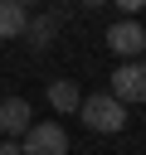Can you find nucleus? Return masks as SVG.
<instances>
[{
    "instance_id": "nucleus-1",
    "label": "nucleus",
    "mask_w": 146,
    "mask_h": 155,
    "mask_svg": "<svg viewBox=\"0 0 146 155\" xmlns=\"http://www.w3.org/2000/svg\"><path fill=\"white\" fill-rule=\"evenodd\" d=\"M78 116H83V126H92V131H122V126H127V107H122L112 92H92V97H83Z\"/></svg>"
},
{
    "instance_id": "nucleus-2",
    "label": "nucleus",
    "mask_w": 146,
    "mask_h": 155,
    "mask_svg": "<svg viewBox=\"0 0 146 155\" xmlns=\"http://www.w3.org/2000/svg\"><path fill=\"white\" fill-rule=\"evenodd\" d=\"M19 155H68V136H63V126H58V121H34V126L24 131Z\"/></svg>"
},
{
    "instance_id": "nucleus-3",
    "label": "nucleus",
    "mask_w": 146,
    "mask_h": 155,
    "mask_svg": "<svg viewBox=\"0 0 146 155\" xmlns=\"http://www.w3.org/2000/svg\"><path fill=\"white\" fill-rule=\"evenodd\" d=\"M112 97L127 107V102H146V63L136 58V63H122L117 73H112Z\"/></svg>"
},
{
    "instance_id": "nucleus-4",
    "label": "nucleus",
    "mask_w": 146,
    "mask_h": 155,
    "mask_svg": "<svg viewBox=\"0 0 146 155\" xmlns=\"http://www.w3.org/2000/svg\"><path fill=\"white\" fill-rule=\"evenodd\" d=\"M107 44H112L122 58H136V53L146 48V29H141L136 19H117V24L107 29Z\"/></svg>"
},
{
    "instance_id": "nucleus-5",
    "label": "nucleus",
    "mask_w": 146,
    "mask_h": 155,
    "mask_svg": "<svg viewBox=\"0 0 146 155\" xmlns=\"http://www.w3.org/2000/svg\"><path fill=\"white\" fill-rule=\"evenodd\" d=\"M29 116H34V111H29L24 97H5V102H0V131H5V136H24V131L34 126Z\"/></svg>"
},
{
    "instance_id": "nucleus-6",
    "label": "nucleus",
    "mask_w": 146,
    "mask_h": 155,
    "mask_svg": "<svg viewBox=\"0 0 146 155\" xmlns=\"http://www.w3.org/2000/svg\"><path fill=\"white\" fill-rule=\"evenodd\" d=\"M29 29V10L19 0H0V39H19Z\"/></svg>"
},
{
    "instance_id": "nucleus-7",
    "label": "nucleus",
    "mask_w": 146,
    "mask_h": 155,
    "mask_svg": "<svg viewBox=\"0 0 146 155\" xmlns=\"http://www.w3.org/2000/svg\"><path fill=\"white\" fill-rule=\"evenodd\" d=\"M49 102H54V111H78L83 107V92L68 78H58V82H49Z\"/></svg>"
},
{
    "instance_id": "nucleus-8",
    "label": "nucleus",
    "mask_w": 146,
    "mask_h": 155,
    "mask_svg": "<svg viewBox=\"0 0 146 155\" xmlns=\"http://www.w3.org/2000/svg\"><path fill=\"white\" fill-rule=\"evenodd\" d=\"M24 34H29V44H34V48H49V34H54V15H44V19H34V24L24 29Z\"/></svg>"
},
{
    "instance_id": "nucleus-9",
    "label": "nucleus",
    "mask_w": 146,
    "mask_h": 155,
    "mask_svg": "<svg viewBox=\"0 0 146 155\" xmlns=\"http://www.w3.org/2000/svg\"><path fill=\"white\" fill-rule=\"evenodd\" d=\"M0 155H19V140H0Z\"/></svg>"
}]
</instances>
